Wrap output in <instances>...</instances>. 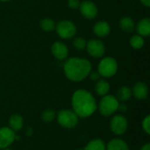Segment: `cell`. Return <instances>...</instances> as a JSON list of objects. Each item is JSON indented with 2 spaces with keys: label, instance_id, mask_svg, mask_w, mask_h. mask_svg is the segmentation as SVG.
Returning <instances> with one entry per match:
<instances>
[{
  "label": "cell",
  "instance_id": "6da1fadb",
  "mask_svg": "<svg viewBox=\"0 0 150 150\" xmlns=\"http://www.w3.org/2000/svg\"><path fill=\"white\" fill-rule=\"evenodd\" d=\"M74 112L78 118H88L98 109V105L93 95L86 90H77L71 98Z\"/></svg>",
  "mask_w": 150,
  "mask_h": 150
},
{
  "label": "cell",
  "instance_id": "7a4b0ae2",
  "mask_svg": "<svg viewBox=\"0 0 150 150\" xmlns=\"http://www.w3.org/2000/svg\"><path fill=\"white\" fill-rule=\"evenodd\" d=\"M92 69L91 63L87 59L72 57L63 64V71L66 77L72 82H81L84 80Z\"/></svg>",
  "mask_w": 150,
  "mask_h": 150
},
{
  "label": "cell",
  "instance_id": "3957f363",
  "mask_svg": "<svg viewBox=\"0 0 150 150\" xmlns=\"http://www.w3.org/2000/svg\"><path fill=\"white\" fill-rule=\"evenodd\" d=\"M119 104L120 102L117 98L112 95H105L100 100L98 109L103 116L109 117L113 115L118 111Z\"/></svg>",
  "mask_w": 150,
  "mask_h": 150
},
{
  "label": "cell",
  "instance_id": "277c9868",
  "mask_svg": "<svg viewBox=\"0 0 150 150\" xmlns=\"http://www.w3.org/2000/svg\"><path fill=\"white\" fill-rule=\"evenodd\" d=\"M118 71V62L112 57L103 58L98 66V72L103 77L109 78L113 76Z\"/></svg>",
  "mask_w": 150,
  "mask_h": 150
},
{
  "label": "cell",
  "instance_id": "5b68a950",
  "mask_svg": "<svg viewBox=\"0 0 150 150\" xmlns=\"http://www.w3.org/2000/svg\"><path fill=\"white\" fill-rule=\"evenodd\" d=\"M57 121L61 127L67 129L74 128L78 123V116L74 112V111L69 109L61 110L56 115Z\"/></svg>",
  "mask_w": 150,
  "mask_h": 150
},
{
  "label": "cell",
  "instance_id": "8992f818",
  "mask_svg": "<svg viewBox=\"0 0 150 150\" xmlns=\"http://www.w3.org/2000/svg\"><path fill=\"white\" fill-rule=\"evenodd\" d=\"M59 37L64 40H69L73 38L76 33V26L70 20H62L56 25L54 29Z\"/></svg>",
  "mask_w": 150,
  "mask_h": 150
},
{
  "label": "cell",
  "instance_id": "52a82bcc",
  "mask_svg": "<svg viewBox=\"0 0 150 150\" xmlns=\"http://www.w3.org/2000/svg\"><path fill=\"white\" fill-rule=\"evenodd\" d=\"M128 127L127 120L122 115H115L110 121V129L116 135L124 134Z\"/></svg>",
  "mask_w": 150,
  "mask_h": 150
},
{
  "label": "cell",
  "instance_id": "ba28073f",
  "mask_svg": "<svg viewBox=\"0 0 150 150\" xmlns=\"http://www.w3.org/2000/svg\"><path fill=\"white\" fill-rule=\"evenodd\" d=\"M85 49H87V52L89 53V54L94 58L102 57L105 52V47L104 43L101 40H96V39H93L88 41Z\"/></svg>",
  "mask_w": 150,
  "mask_h": 150
},
{
  "label": "cell",
  "instance_id": "9c48e42d",
  "mask_svg": "<svg viewBox=\"0 0 150 150\" xmlns=\"http://www.w3.org/2000/svg\"><path fill=\"white\" fill-rule=\"evenodd\" d=\"M16 140L15 132L8 127L0 128V149L9 148Z\"/></svg>",
  "mask_w": 150,
  "mask_h": 150
},
{
  "label": "cell",
  "instance_id": "30bf717a",
  "mask_svg": "<svg viewBox=\"0 0 150 150\" xmlns=\"http://www.w3.org/2000/svg\"><path fill=\"white\" fill-rule=\"evenodd\" d=\"M79 9H80L82 15L85 18H88V19L95 18L98 15V12L97 5L90 0H86V1L82 2L80 4Z\"/></svg>",
  "mask_w": 150,
  "mask_h": 150
},
{
  "label": "cell",
  "instance_id": "8fae6325",
  "mask_svg": "<svg viewBox=\"0 0 150 150\" xmlns=\"http://www.w3.org/2000/svg\"><path fill=\"white\" fill-rule=\"evenodd\" d=\"M51 52L54 58L59 61L66 60L69 55L68 47L62 41H55L51 47Z\"/></svg>",
  "mask_w": 150,
  "mask_h": 150
},
{
  "label": "cell",
  "instance_id": "7c38bea8",
  "mask_svg": "<svg viewBox=\"0 0 150 150\" xmlns=\"http://www.w3.org/2000/svg\"><path fill=\"white\" fill-rule=\"evenodd\" d=\"M132 95L137 99H145L149 95V87L143 82H138L134 85L132 90Z\"/></svg>",
  "mask_w": 150,
  "mask_h": 150
},
{
  "label": "cell",
  "instance_id": "4fadbf2b",
  "mask_svg": "<svg viewBox=\"0 0 150 150\" xmlns=\"http://www.w3.org/2000/svg\"><path fill=\"white\" fill-rule=\"evenodd\" d=\"M93 32L98 37L104 38L111 32V26L106 21H98L93 26Z\"/></svg>",
  "mask_w": 150,
  "mask_h": 150
},
{
  "label": "cell",
  "instance_id": "5bb4252c",
  "mask_svg": "<svg viewBox=\"0 0 150 150\" xmlns=\"http://www.w3.org/2000/svg\"><path fill=\"white\" fill-rule=\"evenodd\" d=\"M23 126H24V120H23L21 115L14 113L10 117V119H9V127L12 131L18 132V131L22 129Z\"/></svg>",
  "mask_w": 150,
  "mask_h": 150
},
{
  "label": "cell",
  "instance_id": "9a60e30c",
  "mask_svg": "<svg viewBox=\"0 0 150 150\" xmlns=\"http://www.w3.org/2000/svg\"><path fill=\"white\" fill-rule=\"evenodd\" d=\"M139 35L142 37H148L150 34V19L149 18H142L139 21L136 26Z\"/></svg>",
  "mask_w": 150,
  "mask_h": 150
},
{
  "label": "cell",
  "instance_id": "2e32d148",
  "mask_svg": "<svg viewBox=\"0 0 150 150\" xmlns=\"http://www.w3.org/2000/svg\"><path fill=\"white\" fill-rule=\"evenodd\" d=\"M106 150H129V147L122 139H112L106 146Z\"/></svg>",
  "mask_w": 150,
  "mask_h": 150
},
{
  "label": "cell",
  "instance_id": "e0dca14e",
  "mask_svg": "<svg viewBox=\"0 0 150 150\" xmlns=\"http://www.w3.org/2000/svg\"><path fill=\"white\" fill-rule=\"evenodd\" d=\"M95 91L98 96L104 97L108 94V92L110 91V84L106 80L99 79V80H98V82L95 85Z\"/></svg>",
  "mask_w": 150,
  "mask_h": 150
},
{
  "label": "cell",
  "instance_id": "ac0fdd59",
  "mask_svg": "<svg viewBox=\"0 0 150 150\" xmlns=\"http://www.w3.org/2000/svg\"><path fill=\"white\" fill-rule=\"evenodd\" d=\"M120 27L125 33H132L134 30L135 23L130 17H124L120 20Z\"/></svg>",
  "mask_w": 150,
  "mask_h": 150
},
{
  "label": "cell",
  "instance_id": "d6986e66",
  "mask_svg": "<svg viewBox=\"0 0 150 150\" xmlns=\"http://www.w3.org/2000/svg\"><path fill=\"white\" fill-rule=\"evenodd\" d=\"M132 97V90L128 86H122L118 90L117 99L120 102H126Z\"/></svg>",
  "mask_w": 150,
  "mask_h": 150
},
{
  "label": "cell",
  "instance_id": "ffe728a7",
  "mask_svg": "<svg viewBox=\"0 0 150 150\" xmlns=\"http://www.w3.org/2000/svg\"><path fill=\"white\" fill-rule=\"evenodd\" d=\"M84 150H106V145L104 141L100 139H94L86 145Z\"/></svg>",
  "mask_w": 150,
  "mask_h": 150
},
{
  "label": "cell",
  "instance_id": "44dd1931",
  "mask_svg": "<svg viewBox=\"0 0 150 150\" xmlns=\"http://www.w3.org/2000/svg\"><path fill=\"white\" fill-rule=\"evenodd\" d=\"M40 28L45 32H52L55 29V23L53 19L46 18L40 20Z\"/></svg>",
  "mask_w": 150,
  "mask_h": 150
},
{
  "label": "cell",
  "instance_id": "7402d4cb",
  "mask_svg": "<svg viewBox=\"0 0 150 150\" xmlns=\"http://www.w3.org/2000/svg\"><path fill=\"white\" fill-rule=\"evenodd\" d=\"M130 45L134 49H140L144 46L145 40H144V37L141 36V35H134L131 37L130 39Z\"/></svg>",
  "mask_w": 150,
  "mask_h": 150
},
{
  "label": "cell",
  "instance_id": "603a6c76",
  "mask_svg": "<svg viewBox=\"0 0 150 150\" xmlns=\"http://www.w3.org/2000/svg\"><path fill=\"white\" fill-rule=\"evenodd\" d=\"M41 120L43 122L45 123H50L51 121H53L54 120V118L56 117L55 112L52 109H47L46 111H44L41 113Z\"/></svg>",
  "mask_w": 150,
  "mask_h": 150
},
{
  "label": "cell",
  "instance_id": "cb8c5ba5",
  "mask_svg": "<svg viewBox=\"0 0 150 150\" xmlns=\"http://www.w3.org/2000/svg\"><path fill=\"white\" fill-rule=\"evenodd\" d=\"M73 45L75 47V48L76 50H84L86 48V45H87V41L85 40L84 38L83 37H76L74 40H73Z\"/></svg>",
  "mask_w": 150,
  "mask_h": 150
},
{
  "label": "cell",
  "instance_id": "d4e9b609",
  "mask_svg": "<svg viewBox=\"0 0 150 150\" xmlns=\"http://www.w3.org/2000/svg\"><path fill=\"white\" fill-rule=\"evenodd\" d=\"M142 129L143 131L147 134H150V116L147 115L143 120H142Z\"/></svg>",
  "mask_w": 150,
  "mask_h": 150
},
{
  "label": "cell",
  "instance_id": "484cf974",
  "mask_svg": "<svg viewBox=\"0 0 150 150\" xmlns=\"http://www.w3.org/2000/svg\"><path fill=\"white\" fill-rule=\"evenodd\" d=\"M80 4H81V2L79 0H69V2H68V4H69V8L73 9V10L79 9Z\"/></svg>",
  "mask_w": 150,
  "mask_h": 150
},
{
  "label": "cell",
  "instance_id": "4316f807",
  "mask_svg": "<svg viewBox=\"0 0 150 150\" xmlns=\"http://www.w3.org/2000/svg\"><path fill=\"white\" fill-rule=\"evenodd\" d=\"M88 76H90L91 80H92V81H98L101 77V76L99 75V73L98 72V70L97 71H91Z\"/></svg>",
  "mask_w": 150,
  "mask_h": 150
},
{
  "label": "cell",
  "instance_id": "83f0119b",
  "mask_svg": "<svg viewBox=\"0 0 150 150\" xmlns=\"http://www.w3.org/2000/svg\"><path fill=\"white\" fill-rule=\"evenodd\" d=\"M127 105H125L124 104H122V105H120V104H119V107H118V110H120V112H126L127 111Z\"/></svg>",
  "mask_w": 150,
  "mask_h": 150
},
{
  "label": "cell",
  "instance_id": "f1b7e54d",
  "mask_svg": "<svg viewBox=\"0 0 150 150\" xmlns=\"http://www.w3.org/2000/svg\"><path fill=\"white\" fill-rule=\"evenodd\" d=\"M140 1L144 6H146V7H149L150 6V0H140Z\"/></svg>",
  "mask_w": 150,
  "mask_h": 150
},
{
  "label": "cell",
  "instance_id": "f546056e",
  "mask_svg": "<svg viewBox=\"0 0 150 150\" xmlns=\"http://www.w3.org/2000/svg\"><path fill=\"white\" fill-rule=\"evenodd\" d=\"M141 150H150V144L149 143H146V144H144L142 147V149Z\"/></svg>",
  "mask_w": 150,
  "mask_h": 150
},
{
  "label": "cell",
  "instance_id": "4dcf8cb0",
  "mask_svg": "<svg viewBox=\"0 0 150 150\" xmlns=\"http://www.w3.org/2000/svg\"><path fill=\"white\" fill-rule=\"evenodd\" d=\"M0 1H2V2H8V1H11V0H0Z\"/></svg>",
  "mask_w": 150,
  "mask_h": 150
},
{
  "label": "cell",
  "instance_id": "1f68e13d",
  "mask_svg": "<svg viewBox=\"0 0 150 150\" xmlns=\"http://www.w3.org/2000/svg\"><path fill=\"white\" fill-rule=\"evenodd\" d=\"M2 150H12V149H8V148H7V149H2Z\"/></svg>",
  "mask_w": 150,
  "mask_h": 150
},
{
  "label": "cell",
  "instance_id": "d6a6232c",
  "mask_svg": "<svg viewBox=\"0 0 150 150\" xmlns=\"http://www.w3.org/2000/svg\"><path fill=\"white\" fill-rule=\"evenodd\" d=\"M76 150H84V149H76Z\"/></svg>",
  "mask_w": 150,
  "mask_h": 150
}]
</instances>
